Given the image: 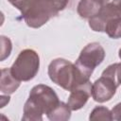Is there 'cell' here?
Instances as JSON below:
<instances>
[{
  "label": "cell",
  "mask_w": 121,
  "mask_h": 121,
  "mask_svg": "<svg viewBox=\"0 0 121 121\" xmlns=\"http://www.w3.org/2000/svg\"><path fill=\"white\" fill-rule=\"evenodd\" d=\"M60 102L56 92L44 84L34 86L24 105V121H42L43 115L50 112Z\"/></svg>",
  "instance_id": "6da1fadb"
},
{
  "label": "cell",
  "mask_w": 121,
  "mask_h": 121,
  "mask_svg": "<svg viewBox=\"0 0 121 121\" xmlns=\"http://www.w3.org/2000/svg\"><path fill=\"white\" fill-rule=\"evenodd\" d=\"M49 78L58 86L66 91H71L76 86L90 80L75 63L62 58L54 59L48 65Z\"/></svg>",
  "instance_id": "7a4b0ae2"
},
{
  "label": "cell",
  "mask_w": 121,
  "mask_h": 121,
  "mask_svg": "<svg viewBox=\"0 0 121 121\" xmlns=\"http://www.w3.org/2000/svg\"><path fill=\"white\" fill-rule=\"evenodd\" d=\"M19 9L26 24L32 28H39L46 24L59 11L45 0H8Z\"/></svg>",
  "instance_id": "3957f363"
},
{
  "label": "cell",
  "mask_w": 121,
  "mask_h": 121,
  "mask_svg": "<svg viewBox=\"0 0 121 121\" xmlns=\"http://www.w3.org/2000/svg\"><path fill=\"white\" fill-rule=\"evenodd\" d=\"M40 68V57L33 49H24L17 56L10 67L12 76L20 81H28L38 73Z\"/></svg>",
  "instance_id": "277c9868"
},
{
  "label": "cell",
  "mask_w": 121,
  "mask_h": 121,
  "mask_svg": "<svg viewBox=\"0 0 121 121\" xmlns=\"http://www.w3.org/2000/svg\"><path fill=\"white\" fill-rule=\"evenodd\" d=\"M105 54V50L99 43H90L80 51L75 64L83 74L91 78L95 68L104 60Z\"/></svg>",
  "instance_id": "5b68a950"
},
{
  "label": "cell",
  "mask_w": 121,
  "mask_h": 121,
  "mask_svg": "<svg viewBox=\"0 0 121 121\" xmlns=\"http://www.w3.org/2000/svg\"><path fill=\"white\" fill-rule=\"evenodd\" d=\"M116 84L109 78L101 76L92 85V96L95 101L104 103L111 100L116 93Z\"/></svg>",
  "instance_id": "8992f818"
},
{
  "label": "cell",
  "mask_w": 121,
  "mask_h": 121,
  "mask_svg": "<svg viewBox=\"0 0 121 121\" xmlns=\"http://www.w3.org/2000/svg\"><path fill=\"white\" fill-rule=\"evenodd\" d=\"M92 82L89 80L79 84L70 91L67 104L72 111L80 110L92 95Z\"/></svg>",
  "instance_id": "52a82bcc"
},
{
  "label": "cell",
  "mask_w": 121,
  "mask_h": 121,
  "mask_svg": "<svg viewBox=\"0 0 121 121\" xmlns=\"http://www.w3.org/2000/svg\"><path fill=\"white\" fill-rule=\"evenodd\" d=\"M20 83H21V81L12 76V74L10 72V68H2L1 69L0 91L3 95L13 94L19 88Z\"/></svg>",
  "instance_id": "ba28073f"
},
{
  "label": "cell",
  "mask_w": 121,
  "mask_h": 121,
  "mask_svg": "<svg viewBox=\"0 0 121 121\" xmlns=\"http://www.w3.org/2000/svg\"><path fill=\"white\" fill-rule=\"evenodd\" d=\"M101 9V5L95 0H80L78 4V14L83 19H91Z\"/></svg>",
  "instance_id": "9c48e42d"
},
{
  "label": "cell",
  "mask_w": 121,
  "mask_h": 121,
  "mask_svg": "<svg viewBox=\"0 0 121 121\" xmlns=\"http://www.w3.org/2000/svg\"><path fill=\"white\" fill-rule=\"evenodd\" d=\"M71 109L67 103L60 101L58 105L46 114L47 118L51 121H67L71 117Z\"/></svg>",
  "instance_id": "30bf717a"
},
{
  "label": "cell",
  "mask_w": 121,
  "mask_h": 121,
  "mask_svg": "<svg viewBox=\"0 0 121 121\" xmlns=\"http://www.w3.org/2000/svg\"><path fill=\"white\" fill-rule=\"evenodd\" d=\"M104 32L112 39L121 38V16L109 20L105 26Z\"/></svg>",
  "instance_id": "8fae6325"
},
{
  "label": "cell",
  "mask_w": 121,
  "mask_h": 121,
  "mask_svg": "<svg viewBox=\"0 0 121 121\" xmlns=\"http://www.w3.org/2000/svg\"><path fill=\"white\" fill-rule=\"evenodd\" d=\"M101 76H105L111 78L118 87L121 85V62H115L109 65L102 72Z\"/></svg>",
  "instance_id": "7c38bea8"
},
{
  "label": "cell",
  "mask_w": 121,
  "mask_h": 121,
  "mask_svg": "<svg viewBox=\"0 0 121 121\" xmlns=\"http://www.w3.org/2000/svg\"><path fill=\"white\" fill-rule=\"evenodd\" d=\"M90 120H112V111L107 107L97 106L95 107L89 115Z\"/></svg>",
  "instance_id": "4fadbf2b"
},
{
  "label": "cell",
  "mask_w": 121,
  "mask_h": 121,
  "mask_svg": "<svg viewBox=\"0 0 121 121\" xmlns=\"http://www.w3.org/2000/svg\"><path fill=\"white\" fill-rule=\"evenodd\" d=\"M0 42H1V53H0V60L3 61L5 60L11 52L12 49V43L9 38L6 36H1L0 37Z\"/></svg>",
  "instance_id": "5bb4252c"
},
{
  "label": "cell",
  "mask_w": 121,
  "mask_h": 121,
  "mask_svg": "<svg viewBox=\"0 0 121 121\" xmlns=\"http://www.w3.org/2000/svg\"><path fill=\"white\" fill-rule=\"evenodd\" d=\"M46 2H48L51 6H53L59 12L62 9H64V8L67 6L69 0H45Z\"/></svg>",
  "instance_id": "9a60e30c"
},
{
  "label": "cell",
  "mask_w": 121,
  "mask_h": 121,
  "mask_svg": "<svg viewBox=\"0 0 121 121\" xmlns=\"http://www.w3.org/2000/svg\"><path fill=\"white\" fill-rule=\"evenodd\" d=\"M112 120L121 121V102L117 103L112 109Z\"/></svg>",
  "instance_id": "2e32d148"
},
{
  "label": "cell",
  "mask_w": 121,
  "mask_h": 121,
  "mask_svg": "<svg viewBox=\"0 0 121 121\" xmlns=\"http://www.w3.org/2000/svg\"><path fill=\"white\" fill-rule=\"evenodd\" d=\"M96 2H98L101 7L106 6V5H111V4H114V5H121V0H95Z\"/></svg>",
  "instance_id": "e0dca14e"
},
{
  "label": "cell",
  "mask_w": 121,
  "mask_h": 121,
  "mask_svg": "<svg viewBox=\"0 0 121 121\" xmlns=\"http://www.w3.org/2000/svg\"><path fill=\"white\" fill-rule=\"evenodd\" d=\"M9 99H10L9 95H6V96H5V95L2 94V95H1V108L5 107V105L9 102Z\"/></svg>",
  "instance_id": "ac0fdd59"
},
{
  "label": "cell",
  "mask_w": 121,
  "mask_h": 121,
  "mask_svg": "<svg viewBox=\"0 0 121 121\" xmlns=\"http://www.w3.org/2000/svg\"><path fill=\"white\" fill-rule=\"evenodd\" d=\"M118 56H119V58H120V60H121V48L118 50Z\"/></svg>",
  "instance_id": "d6986e66"
}]
</instances>
